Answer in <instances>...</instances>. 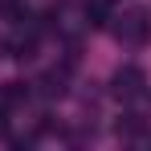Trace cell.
Here are the masks:
<instances>
[{"label": "cell", "mask_w": 151, "mask_h": 151, "mask_svg": "<svg viewBox=\"0 0 151 151\" xmlns=\"http://www.w3.org/2000/svg\"><path fill=\"white\" fill-rule=\"evenodd\" d=\"M41 94H49V98L57 94V98H61V94H65V78L57 74V70H53V74H45V78H41Z\"/></svg>", "instance_id": "cell-5"}, {"label": "cell", "mask_w": 151, "mask_h": 151, "mask_svg": "<svg viewBox=\"0 0 151 151\" xmlns=\"http://www.w3.org/2000/svg\"><path fill=\"white\" fill-rule=\"evenodd\" d=\"M114 37L127 41V45H143L151 37V21H147V8H131L119 17V25H114Z\"/></svg>", "instance_id": "cell-1"}, {"label": "cell", "mask_w": 151, "mask_h": 151, "mask_svg": "<svg viewBox=\"0 0 151 151\" xmlns=\"http://www.w3.org/2000/svg\"><path fill=\"white\" fill-rule=\"evenodd\" d=\"M139 131H143L139 114H123V119H119V135H139Z\"/></svg>", "instance_id": "cell-6"}, {"label": "cell", "mask_w": 151, "mask_h": 151, "mask_svg": "<svg viewBox=\"0 0 151 151\" xmlns=\"http://www.w3.org/2000/svg\"><path fill=\"white\" fill-rule=\"evenodd\" d=\"M143 90H147V74H143L139 65H123V70L114 74V82H110V94L123 98V102L143 98Z\"/></svg>", "instance_id": "cell-2"}, {"label": "cell", "mask_w": 151, "mask_h": 151, "mask_svg": "<svg viewBox=\"0 0 151 151\" xmlns=\"http://www.w3.org/2000/svg\"><path fill=\"white\" fill-rule=\"evenodd\" d=\"M0 98H4V106H17V102H25V98H29V86H25V82H8Z\"/></svg>", "instance_id": "cell-4"}, {"label": "cell", "mask_w": 151, "mask_h": 151, "mask_svg": "<svg viewBox=\"0 0 151 151\" xmlns=\"http://www.w3.org/2000/svg\"><path fill=\"white\" fill-rule=\"evenodd\" d=\"M86 17H90L94 29H102L106 21H110V4H106V0H90V4H86Z\"/></svg>", "instance_id": "cell-3"}, {"label": "cell", "mask_w": 151, "mask_h": 151, "mask_svg": "<svg viewBox=\"0 0 151 151\" xmlns=\"http://www.w3.org/2000/svg\"><path fill=\"white\" fill-rule=\"evenodd\" d=\"M0 135H8V106H0Z\"/></svg>", "instance_id": "cell-7"}]
</instances>
